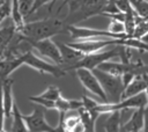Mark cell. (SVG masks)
I'll return each mask as SVG.
<instances>
[{"label": "cell", "instance_id": "cell-6", "mask_svg": "<svg viewBox=\"0 0 148 132\" xmlns=\"http://www.w3.org/2000/svg\"><path fill=\"white\" fill-rule=\"evenodd\" d=\"M120 47L121 46H114L113 49H110L106 51H98V52H95L91 54H87L83 57L82 60H80L74 66H72L69 68V71H76L77 68H87V69L94 71L103 63L109 61L114 57H119Z\"/></svg>", "mask_w": 148, "mask_h": 132}, {"label": "cell", "instance_id": "cell-22", "mask_svg": "<svg viewBox=\"0 0 148 132\" xmlns=\"http://www.w3.org/2000/svg\"><path fill=\"white\" fill-rule=\"evenodd\" d=\"M148 32V20H145V19H141V21L138 23L134 32H133V36L132 38H138L140 39L143 35H146Z\"/></svg>", "mask_w": 148, "mask_h": 132}, {"label": "cell", "instance_id": "cell-7", "mask_svg": "<svg viewBox=\"0 0 148 132\" xmlns=\"http://www.w3.org/2000/svg\"><path fill=\"white\" fill-rule=\"evenodd\" d=\"M22 117L30 132H57V126H51L46 122L44 109L40 105L35 107L31 113L22 115Z\"/></svg>", "mask_w": 148, "mask_h": 132}, {"label": "cell", "instance_id": "cell-20", "mask_svg": "<svg viewBox=\"0 0 148 132\" xmlns=\"http://www.w3.org/2000/svg\"><path fill=\"white\" fill-rule=\"evenodd\" d=\"M134 12L145 20H148V1L147 0H130Z\"/></svg>", "mask_w": 148, "mask_h": 132}, {"label": "cell", "instance_id": "cell-3", "mask_svg": "<svg viewBox=\"0 0 148 132\" xmlns=\"http://www.w3.org/2000/svg\"><path fill=\"white\" fill-rule=\"evenodd\" d=\"M18 54H20V58H21L23 65H27V66L36 69L39 73L51 74L54 78H61L67 73L61 66L44 60L42 57H38L31 50H28L25 52H20Z\"/></svg>", "mask_w": 148, "mask_h": 132}, {"label": "cell", "instance_id": "cell-18", "mask_svg": "<svg viewBox=\"0 0 148 132\" xmlns=\"http://www.w3.org/2000/svg\"><path fill=\"white\" fill-rule=\"evenodd\" d=\"M16 36V27L14 24L0 29V47H7Z\"/></svg>", "mask_w": 148, "mask_h": 132}, {"label": "cell", "instance_id": "cell-9", "mask_svg": "<svg viewBox=\"0 0 148 132\" xmlns=\"http://www.w3.org/2000/svg\"><path fill=\"white\" fill-rule=\"evenodd\" d=\"M32 49H35L42 57L49 59L51 63L61 66L62 65V58L59 50V46L57 43H54L51 38L34 42L30 44Z\"/></svg>", "mask_w": 148, "mask_h": 132}, {"label": "cell", "instance_id": "cell-13", "mask_svg": "<svg viewBox=\"0 0 148 132\" xmlns=\"http://www.w3.org/2000/svg\"><path fill=\"white\" fill-rule=\"evenodd\" d=\"M146 88H147L146 74L145 75H136V76L133 78V80L124 89L121 100L128 98V97H132V96H135V95H139V94H142V93H145Z\"/></svg>", "mask_w": 148, "mask_h": 132}, {"label": "cell", "instance_id": "cell-25", "mask_svg": "<svg viewBox=\"0 0 148 132\" xmlns=\"http://www.w3.org/2000/svg\"><path fill=\"white\" fill-rule=\"evenodd\" d=\"M56 1H57V0H35V1H34V5H32V7H31V10H30V13H29V16H30L31 14L36 13L38 9H40L43 6H45V5H47V3H50V9H51V7L54 5ZM29 16H28V17H29Z\"/></svg>", "mask_w": 148, "mask_h": 132}, {"label": "cell", "instance_id": "cell-2", "mask_svg": "<svg viewBox=\"0 0 148 132\" xmlns=\"http://www.w3.org/2000/svg\"><path fill=\"white\" fill-rule=\"evenodd\" d=\"M111 0H71L68 12L64 16L67 25H75L79 22L86 21L97 15H102Z\"/></svg>", "mask_w": 148, "mask_h": 132}, {"label": "cell", "instance_id": "cell-31", "mask_svg": "<svg viewBox=\"0 0 148 132\" xmlns=\"http://www.w3.org/2000/svg\"><path fill=\"white\" fill-rule=\"evenodd\" d=\"M1 68H2V59L0 60V71H1Z\"/></svg>", "mask_w": 148, "mask_h": 132}, {"label": "cell", "instance_id": "cell-17", "mask_svg": "<svg viewBox=\"0 0 148 132\" xmlns=\"http://www.w3.org/2000/svg\"><path fill=\"white\" fill-rule=\"evenodd\" d=\"M121 126V111H116L110 113L108 119L104 122L105 132H120Z\"/></svg>", "mask_w": 148, "mask_h": 132}, {"label": "cell", "instance_id": "cell-15", "mask_svg": "<svg viewBox=\"0 0 148 132\" xmlns=\"http://www.w3.org/2000/svg\"><path fill=\"white\" fill-rule=\"evenodd\" d=\"M10 132H30L25 125V122L23 120L22 113L16 102L14 103V108H13V119L10 123Z\"/></svg>", "mask_w": 148, "mask_h": 132}, {"label": "cell", "instance_id": "cell-27", "mask_svg": "<svg viewBox=\"0 0 148 132\" xmlns=\"http://www.w3.org/2000/svg\"><path fill=\"white\" fill-rule=\"evenodd\" d=\"M141 132H148V105L145 108V122Z\"/></svg>", "mask_w": 148, "mask_h": 132}, {"label": "cell", "instance_id": "cell-10", "mask_svg": "<svg viewBox=\"0 0 148 132\" xmlns=\"http://www.w3.org/2000/svg\"><path fill=\"white\" fill-rule=\"evenodd\" d=\"M2 85V105L5 110V117L7 123H12L13 119V108L15 103V98L13 96V83L14 80L12 78H7L5 80H0Z\"/></svg>", "mask_w": 148, "mask_h": 132}, {"label": "cell", "instance_id": "cell-29", "mask_svg": "<svg viewBox=\"0 0 148 132\" xmlns=\"http://www.w3.org/2000/svg\"><path fill=\"white\" fill-rule=\"evenodd\" d=\"M146 79H147V88L145 90V94H146V97H147V105H148V75L146 74Z\"/></svg>", "mask_w": 148, "mask_h": 132}, {"label": "cell", "instance_id": "cell-24", "mask_svg": "<svg viewBox=\"0 0 148 132\" xmlns=\"http://www.w3.org/2000/svg\"><path fill=\"white\" fill-rule=\"evenodd\" d=\"M34 1L35 0H20V10H21V14L24 17V20L29 16V13L31 10Z\"/></svg>", "mask_w": 148, "mask_h": 132}, {"label": "cell", "instance_id": "cell-33", "mask_svg": "<svg viewBox=\"0 0 148 132\" xmlns=\"http://www.w3.org/2000/svg\"><path fill=\"white\" fill-rule=\"evenodd\" d=\"M147 1H148V0H147Z\"/></svg>", "mask_w": 148, "mask_h": 132}, {"label": "cell", "instance_id": "cell-8", "mask_svg": "<svg viewBox=\"0 0 148 132\" xmlns=\"http://www.w3.org/2000/svg\"><path fill=\"white\" fill-rule=\"evenodd\" d=\"M76 76L79 79V81L81 82V85L84 87L86 90L90 91L91 94H94L95 96H97L102 102H108V97L106 94L104 93L97 76L95 75V73L90 69L87 68H77L75 71Z\"/></svg>", "mask_w": 148, "mask_h": 132}, {"label": "cell", "instance_id": "cell-1", "mask_svg": "<svg viewBox=\"0 0 148 132\" xmlns=\"http://www.w3.org/2000/svg\"><path fill=\"white\" fill-rule=\"evenodd\" d=\"M68 25L62 19L47 17L32 22H24L20 28H16V37L20 42L31 44L34 42L52 38L56 35L67 32Z\"/></svg>", "mask_w": 148, "mask_h": 132}, {"label": "cell", "instance_id": "cell-30", "mask_svg": "<svg viewBox=\"0 0 148 132\" xmlns=\"http://www.w3.org/2000/svg\"><path fill=\"white\" fill-rule=\"evenodd\" d=\"M69 1H71V0H64V1H62V3H61V5L59 6V8H58V12H60V10H61V8H62V7L65 6V5H67V3L69 2Z\"/></svg>", "mask_w": 148, "mask_h": 132}, {"label": "cell", "instance_id": "cell-23", "mask_svg": "<svg viewBox=\"0 0 148 132\" xmlns=\"http://www.w3.org/2000/svg\"><path fill=\"white\" fill-rule=\"evenodd\" d=\"M10 13H12L10 0H1L0 1V24L5 19L10 16Z\"/></svg>", "mask_w": 148, "mask_h": 132}, {"label": "cell", "instance_id": "cell-32", "mask_svg": "<svg viewBox=\"0 0 148 132\" xmlns=\"http://www.w3.org/2000/svg\"><path fill=\"white\" fill-rule=\"evenodd\" d=\"M2 132H7V131H6V130H3V131H2Z\"/></svg>", "mask_w": 148, "mask_h": 132}, {"label": "cell", "instance_id": "cell-26", "mask_svg": "<svg viewBox=\"0 0 148 132\" xmlns=\"http://www.w3.org/2000/svg\"><path fill=\"white\" fill-rule=\"evenodd\" d=\"M5 124H6V117H5L3 105H2V85L0 81V132L5 130Z\"/></svg>", "mask_w": 148, "mask_h": 132}, {"label": "cell", "instance_id": "cell-28", "mask_svg": "<svg viewBox=\"0 0 148 132\" xmlns=\"http://www.w3.org/2000/svg\"><path fill=\"white\" fill-rule=\"evenodd\" d=\"M140 39H141V41H142L143 43H146V44L148 45V32H147L146 35H143V36H142V37H141Z\"/></svg>", "mask_w": 148, "mask_h": 132}, {"label": "cell", "instance_id": "cell-16", "mask_svg": "<svg viewBox=\"0 0 148 132\" xmlns=\"http://www.w3.org/2000/svg\"><path fill=\"white\" fill-rule=\"evenodd\" d=\"M77 113L81 118V123L83 124L84 132H96V118H94L90 112L83 107L77 110Z\"/></svg>", "mask_w": 148, "mask_h": 132}, {"label": "cell", "instance_id": "cell-4", "mask_svg": "<svg viewBox=\"0 0 148 132\" xmlns=\"http://www.w3.org/2000/svg\"><path fill=\"white\" fill-rule=\"evenodd\" d=\"M92 72L97 76L104 93L106 94L108 102L117 103V102L121 101L123 91L125 89L121 76H116V75L109 74L106 72L101 71L99 68H95Z\"/></svg>", "mask_w": 148, "mask_h": 132}, {"label": "cell", "instance_id": "cell-21", "mask_svg": "<svg viewBox=\"0 0 148 132\" xmlns=\"http://www.w3.org/2000/svg\"><path fill=\"white\" fill-rule=\"evenodd\" d=\"M40 98H44V100H49V101H53L56 102L60 96H61V93H60V89L57 87V86H49L43 93H40L38 95Z\"/></svg>", "mask_w": 148, "mask_h": 132}, {"label": "cell", "instance_id": "cell-12", "mask_svg": "<svg viewBox=\"0 0 148 132\" xmlns=\"http://www.w3.org/2000/svg\"><path fill=\"white\" fill-rule=\"evenodd\" d=\"M143 122H145V108H140L134 110L130 119L121 124L120 126V132H134V131H142L143 127Z\"/></svg>", "mask_w": 148, "mask_h": 132}, {"label": "cell", "instance_id": "cell-11", "mask_svg": "<svg viewBox=\"0 0 148 132\" xmlns=\"http://www.w3.org/2000/svg\"><path fill=\"white\" fill-rule=\"evenodd\" d=\"M57 44L59 46V50H60V53H61V58H62L61 67L66 72H68L72 66H74L80 60H82L83 57L86 56L82 52H80L79 50L69 46L68 44H65V43H57Z\"/></svg>", "mask_w": 148, "mask_h": 132}, {"label": "cell", "instance_id": "cell-14", "mask_svg": "<svg viewBox=\"0 0 148 132\" xmlns=\"http://www.w3.org/2000/svg\"><path fill=\"white\" fill-rule=\"evenodd\" d=\"M83 107L82 100H68L62 96H60L56 101V110L59 111V113H66L69 111H77L80 108Z\"/></svg>", "mask_w": 148, "mask_h": 132}, {"label": "cell", "instance_id": "cell-5", "mask_svg": "<svg viewBox=\"0 0 148 132\" xmlns=\"http://www.w3.org/2000/svg\"><path fill=\"white\" fill-rule=\"evenodd\" d=\"M125 39H108V38H82V39H74L73 42L68 43L69 46L79 50L83 54H91L98 51H102L108 45L114 46H125Z\"/></svg>", "mask_w": 148, "mask_h": 132}, {"label": "cell", "instance_id": "cell-19", "mask_svg": "<svg viewBox=\"0 0 148 132\" xmlns=\"http://www.w3.org/2000/svg\"><path fill=\"white\" fill-rule=\"evenodd\" d=\"M10 6H12L10 16H12V20H13V24L16 28H20L25 22L24 17L22 16L21 10H20V0H10Z\"/></svg>", "mask_w": 148, "mask_h": 132}]
</instances>
